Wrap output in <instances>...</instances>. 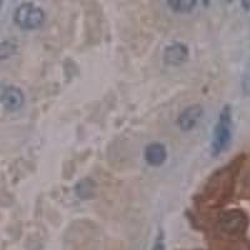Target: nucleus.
<instances>
[{
	"label": "nucleus",
	"instance_id": "obj_13",
	"mask_svg": "<svg viewBox=\"0 0 250 250\" xmlns=\"http://www.w3.org/2000/svg\"><path fill=\"white\" fill-rule=\"evenodd\" d=\"M1 5H3V1H0V8H1Z\"/></svg>",
	"mask_w": 250,
	"mask_h": 250
},
{
	"label": "nucleus",
	"instance_id": "obj_8",
	"mask_svg": "<svg viewBox=\"0 0 250 250\" xmlns=\"http://www.w3.org/2000/svg\"><path fill=\"white\" fill-rule=\"evenodd\" d=\"M144 158L146 160V163H149L150 165H154V167L162 165L167 160V149H165L164 144L158 142L150 143L145 148Z\"/></svg>",
	"mask_w": 250,
	"mask_h": 250
},
{
	"label": "nucleus",
	"instance_id": "obj_1",
	"mask_svg": "<svg viewBox=\"0 0 250 250\" xmlns=\"http://www.w3.org/2000/svg\"><path fill=\"white\" fill-rule=\"evenodd\" d=\"M234 178L235 170L233 165L225 167L222 170L214 174V176L209 180L205 187V196L207 199L213 202H220L230 196L234 187Z\"/></svg>",
	"mask_w": 250,
	"mask_h": 250
},
{
	"label": "nucleus",
	"instance_id": "obj_11",
	"mask_svg": "<svg viewBox=\"0 0 250 250\" xmlns=\"http://www.w3.org/2000/svg\"><path fill=\"white\" fill-rule=\"evenodd\" d=\"M18 50V44L13 40H4L0 43V60L13 57Z\"/></svg>",
	"mask_w": 250,
	"mask_h": 250
},
{
	"label": "nucleus",
	"instance_id": "obj_4",
	"mask_svg": "<svg viewBox=\"0 0 250 250\" xmlns=\"http://www.w3.org/2000/svg\"><path fill=\"white\" fill-rule=\"evenodd\" d=\"M45 12L33 3L20 4L14 12V23L23 30L39 29L45 23Z\"/></svg>",
	"mask_w": 250,
	"mask_h": 250
},
{
	"label": "nucleus",
	"instance_id": "obj_7",
	"mask_svg": "<svg viewBox=\"0 0 250 250\" xmlns=\"http://www.w3.org/2000/svg\"><path fill=\"white\" fill-rule=\"evenodd\" d=\"M188 58H189V49L185 44L179 43V42L170 44L164 50V62L168 65H182L187 62Z\"/></svg>",
	"mask_w": 250,
	"mask_h": 250
},
{
	"label": "nucleus",
	"instance_id": "obj_10",
	"mask_svg": "<svg viewBox=\"0 0 250 250\" xmlns=\"http://www.w3.org/2000/svg\"><path fill=\"white\" fill-rule=\"evenodd\" d=\"M167 4L175 13H190L198 3L195 0H168Z\"/></svg>",
	"mask_w": 250,
	"mask_h": 250
},
{
	"label": "nucleus",
	"instance_id": "obj_5",
	"mask_svg": "<svg viewBox=\"0 0 250 250\" xmlns=\"http://www.w3.org/2000/svg\"><path fill=\"white\" fill-rule=\"evenodd\" d=\"M0 102L5 110L14 113L23 108L25 97H24L23 91L18 86L6 85L0 90Z\"/></svg>",
	"mask_w": 250,
	"mask_h": 250
},
{
	"label": "nucleus",
	"instance_id": "obj_2",
	"mask_svg": "<svg viewBox=\"0 0 250 250\" xmlns=\"http://www.w3.org/2000/svg\"><path fill=\"white\" fill-rule=\"evenodd\" d=\"M233 139V114L231 108L225 105L219 114V119L215 124L211 140V153L213 155H219L227 150Z\"/></svg>",
	"mask_w": 250,
	"mask_h": 250
},
{
	"label": "nucleus",
	"instance_id": "obj_3",
	"mask_svg": "<svg viewBox=\"0 0 250 250\" xmlns=\"http://www.w3.org/2000/svg\"><path fill=\"white\" fill-rule=\"evenodd\" d=\"M249 225V218L240 209H230L220 214L218 220L219 230L224 235L239 238L245 234Z\"/></svg>",
	"mask_w": 250,
	"mask_h": 250
},
{
	"label": "nucleus",
	"instance_id": "obj_12",
	"mask_svg": "<svg viewBox=\"0 0 250 250\" xmlns=\"http://www.w3.org/2000/svg\"><path fill=\"white\" fill-rule=\"evenodd\" d=\"M151 250H165V245L164 243H163V240H158Z\"/></svg>",
	"mask_w": 250,
	"mask_h": 250
},
{
	"label": "nucleus",
	"instance_id": "obj_9",
	"mask_svg": "<svg viewBox=\"0 0 250 250\" xmlns=\"http://www.w3.org/2000/svg\"><path fill=\"white\" fill-rule=\"evenodd\" d=\"M95 189H97V184L90 178L82 179L75 185V193H77L78 198H80L83 200H88L94 198V195H95Z\"/></svg>",
	"mask_w": 250,
	"mask_h": 250
},
{
	"label": "nucleus",
	"instance_id": "obj_6",
	"mask_svg": "<svg viewBox=\"0 0 250 250\" xmlns=\"http://www.w3.org/2000/svg\"><path fill=\"white\" fill-rule=\"evenodd\" d=\"M203 108L200 105H191L188 106L187 109L180 113V115L178 117V126L182 131H190L195 128L198 123L200 122L203 117Z\"/></svg>",
	"mask_w": 250,
	"mask_h": 250
}]
</instances>
